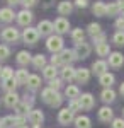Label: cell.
<instances>
[{
  "instance_id": "836d02e7",
  "label": "cell",
  "mask_w": 124,
  "mask_h": 128,
  "mask_svg": "<svg viewBox=\"0 0 124 128\" xmlns=\"http://www.w3.org/2000/svg\"><path fill=\"white\" fill-rule=\"evenodd\" d=\"M83 38H85V31H83V29H80V28H78V29L71 31V40L75 41V44H76V43H82Z\"/></svg>"
},
{
  "instance_id": "5b68a950",
  "label": "cell",
  "mask_w": 124,
  "mask_h": 128,
  "mask_svg": "<svg viewBox=\"0 0 124 128\" xmlns=\"http://www.w3.org/2000/svg\"><path fill=\"white\" fill-rule=\"evenodd\" d=\"M38 32H39V36H51V32L55 31V26H53V22H49V20H41L38 24Z\"/></svg>"
},
{
  "instance_id": "b9f144b4",
  "label": "cell",
  "mask_w": 124,
  "mask_h": 128,
  "mask_svg": "<svg viewBox=\"0 0 124 128\" xmlns=\"http://www.w3.org/2000/svg\"><path fill=\"white\" fill-rule=\"evenodd\" d=\"M61 101H63V96H61L60 92H56V96H55V99L49 102V106H53V108H58V106L61 104Z\"/></svg>"
},
{
  "instance_id": "7a4b0ae2",
  "label": "cell",
  "mask_w": 124,
  "mask_h": 128,
  "mask_svg": "<svg viewBox=\"0 0 124 128\" xmlns=\"http://www.w3.org/2000/svg\"><path fill=\"white\" fill-rule=\"evenodd\" d=\"M22 40H24V43H27V44H36L38 40H39L38 29H34V28L24 29V32H22Z\"/></svg>"
},
{
  "instance_id": "91938a15",
  "label": "cell",
  "mask_w": 124,
  "mask_h": 128,
  "mask_svg": "<svg viewBox=\"0 0 124 128\" xmlns=\"http://www.w3.org/2000/svg\"><path fill=\"white\" fill-rule=\"evenodd\" d=\"M0 128H3V126H0Z\"/></svg>"
},
{
  "instance_id": "ffe728a7",
  "label": "cell",
  "mask_w": 124,
  "mask_h": 128,
  "mask_svg": "<svg viewBox=\"0 0 124 128\" xmlns=\"http://www.w3.org/2000/svg\"><path fill=\"white\" fill-rule=\"evenodd\" d=\"M92 10H94V14L99 16V17L107 16V5H105L104 2H95V4H94V7H92Z\"/></svg>"
},
{
  "instance_id": "4fadbf2b",
  "label": "cell",
  "mask_w": 124,
  "mask_h": 128,
  "mask_svg": "<svg viewBox=\"0 0 124 128\" xmlns=\"http://www.w3.org/2000/svg\"><path fill=\"white\" fill-rule=\"evenodd\" d=\"M27 120L32 123V125H41V123H43V120H44V114H43L39 109H32V111L29 113Z\"/></svg>"
},
{
  "instance_id": "681fc988",
  "label": "cell",
  "mask_w": 124,
  "mask_h": 128,
  "mask_svg": "<svg viewBox=\"0 0 124 128\" xmlns=\"http://www.w3.org/2000/svg\"><path fill=\"white\" fill-rule=\"evenodd\" d=\"M75 5L76 7H80V9H83L88 5V0H75Z\"/></svg>"
},
{
  "instance_id": "f907efd6",
  "label": "cell",
  "mask_w": 124,
  "mask_h": 128,
  "mask_svg": "<svg viewBox=\"0 0 124 128\" xmlns=\"http://www.w3.org/2000/svg\"><path fill=\"white\" fill-rule=\"evenodd\" d=\"M94 40V43H97V44H100V43H104L105 41V34H99V36H95V38H92Z\"/></svg>"
},
{
  "instance_id": "816d5d0a",
  "label": "cell",
  "mask_w": 124,
  "mask_h": 128,
  "mask_svg": "<svg viewBox=\"0 0 124 128\" xmlns=\"http://www.w3.org/2000/svg\"><path fill=\"white\" fill-rule=\"evenodd\" d=\"M9 2V5H15V4H19L20 0H7Z\"/></svg>"
},
{
  "instance_id": "7dc6e473",
  "label": "cell",
  "mask_w": 124,
  "mask_h": 128,
  "mask_svg": "<svg viewBox=\"0 0 124 128\" xmlns=\"http://www.w3.org/2000/svg\"><path fill=\"white\" fill-rule=\"evenodd\" d=\"M20 4H22V5H24V9L27 10L29 7H32V5H34V4H36V0H20Z\"/></svg>"
},
{
  "instance_id": "1f68e13d",
  "label": "cell",
  "mask_w": 124,
  "mask_h": 128,
  "mask_svg": "<svg viewBox=\"0 0 124 128\" xmlns=\"http://www.w3.org/2000/svg\"><path fill=\"white\" fill-rule=\"evenodd\" d=\"M88 34L92 36V38H95L99 34H102V28H100V24H97V22H92V24H88Z\"/></svg>"
},
{
  "instance_id": "d4e9b609",
  "label": "cell",
  "mask_w": 124,
  "mask_h": 128,
  "mask_svg": "<svg viewBox=\"0 0 124 128\" xmlns=\"http://www.w3.org/2000/svg\"><path fill=\"white\" fill-rule=\"evenodd\" d=\"M43 74H44V77L48 80H53V79H56V74H58V70L55 65H46L44 68H43Z\"/></svg>"
},
{
  "instance_id": "5bb4252c",
  "label": "cell",
  "mask_w": 124,
  "mask_h": 128,
  "mask_svg": "<svg viewBox=\"0 0 124 128\" xmlns=\"http://www.w3.org/2000/svg\"><path fill=\"white\" fill-rule=\"evenodd\" d=\"M76 77V70L75 68H71L70 65H65L63 67V70H61V80H73Z\"/></svg>"
},
{
  "instance_id": "f6af8a7d",
  "label": "cell",
  "mask_w": 124,
  "mask_h": 128,
  "mask_svg": "<svg viewBox=\"0 0 124 128\" xmlns=\"http://www.w3.org/2000/svg\"><path fill=\"white\" fill-rule=\"evenodd\" d=\"M112 128H124V120L123 118L112 120Z\"/></svg>"
},
{
  "instance_id": "f5cc1de1",
  "label": "cell",
  "mask_w": 124,
  "mask_h": 128,
  "mask_svg": "<svg viewBox=\"0 0 124 128\" xmlns=\"http://www.w3.org/2000/svg\"><path fill=\"white\" fill-rule=\"evenodd\" d=\"M119 92H121V94H123V96H124V82H123V84H121V89H119Z\"/></svg>"
},
{
  "instance_id": "74e56055",
  "label": "cell",
  "mask_w": 124,
  "mask_h": 128,
  "mask_svg": "<svg viewBox=\"0 0 124 128\" xmlns=\"http://www.w3.org/2000/svg\"><path fill=\"white\" fill-rule=\"evenodd\" d=\"M0 77H2V80H7V79H12V77H15V75H14V70L10 68V67H5V68H2V74H0Z\"/></svg>"
},
{
  "instance_id": "e0dca14e",
  "label": "cell",
  "mask_w": 124,
  "mask_h": 128,
  "mask_svg": "<svg viewBox=\"0 0 124 128\" xmlns=\"http://www.w3.org/2000/svg\"><path fill=\"white\" fill-rule=\"evenodd\" d=\"M92 70L95 72L97 75H104L105 70H107V63H105L104 60H97V62L92 63Z\"/></svg>"
},
{
  "instance_id": "d6a6232c",
  "label": "cell",
  "mask_w": 124,
  "mask_h": 128,
  "mask_svg": "<svg viewBox=\"0 0 124 128\" xmlns=\"http://www.w3.org/2000/svg\"><path fill=\"white\" fill-rule=\"evenodd\" d=\"M32 65H34L36 68H44V67H46V56H44V55H36V56H32Z\"/></svg>"
},
{
  "instance_id": "9c48e42d",
  "label": "cell",
  "mask_w": 124,
  "mask_h": 128,
  "mask_svg": "<svg viewBox=\"0 0 124 128\" xmlns=\"http://www.w3.org/2000/svg\"><path fill=\"white\" fill-rule=\"evenodd\" d=\"M14 109H15V116H29V113L32 111L31 104H29L27 101H20Z\"/></svg>"
},
{
  "instance_id": "f35d334b",
  "label": "cell",
  "mask_w": 124,
  "mask_h": 128,
  "mask_svg": "<svg viewBox=\"0 0 124 128\" xmlns=\"http://www.w3.org/2000/svg\"><path fill=\"white\" fill-rule=\"evenodd\" d=\"M114 43L116 44H119V46H124V31H117L114 34Z\"/></svg>"
},
{
  "instance_id": "ac0fdd59",
  "label": "cell",
  "mask_w": 124,
  "mask_h": 128,
  "mask_svg": "<svg viewBox=\"0 0 124 128\" xmlns=\"http://www.w3.org/2000/svg\"><path fill=\"white\" fill-rule=\"evenodd\" d=\"M80 84H87L90 79V70L88 68H78L76 70V77H75Z\"/></svg>"
},
{
  "instance_id": "ee69618b",
  "label": "cell",
  "mask_w": 124,
  "mask_h": 128,
  "mask_svg": "<svg viewBox=\"0 0 124 128\" xmlns=\"http://www.w3.org/2000/svg\"><path fill=\"white\" fill-rule=\"evenodd\" d=\"M51 65H55V67H60V65H63L60 53H56V55H53V56H51Z\"/></svg>"
},
{
  "instance_id": "9a60e30c",
  "label": "cell",
  "mask_w": 124,
  "mask_h": 128,
  "mask_svg": "<svg viewBox=\"0 0 124 128\" xmlns=\"http://www.w3.org/2000/svg\"><path fill=\"white\" fill-rule=\"evenodd\" d=\"M112 116H114V113H112V109L109 106H104V108L99 109V120L100 121H111Z\"/></svg>"
},
{
  "instance_id": "60d3db41",
  "label": "cell",
  "mask_w": 124,
  "mask_h": 128,
  "mask_svg": "<svg viewBox=\"0 0 124 128\" xmlns=\"http://www.w3.org/2000/svg\"><path fill=\"white\" fill-rule=\"evenodd\" d=\"M61 82H63V80H61V79H58V77H56V79L49 80V87L53 89V90H56V92H58V89L61 87Z\"/></svg>"
},
{
  "instance_id": "f546056e",
  "label": "cell",
  "mask_w": 124,
  "mask_h": 128,
  "mask_svg": "<svg viewBox=\"0 0 124 128\" xmlns=\"http://www.w3.org/2000/svg\"><path fill=\"white\" fill-rule=\"evenodd\" d=\"M99 82H100L102 86H105V87L109 89L111 86H112V84H114V75H112V74H109V72H105L104 75H100Z\"/></svg>"
},
{
  "instance_id": "83f0119b",
  "label": "cell",
  "mask_w": 124,
  "mask_h": 128,
  "mask_svg": "<svg viewBox=\"0 0 124 128\" xmlns=\"http://www.w3.org/2000/svg\"><path fill=\"white\" fill-rule=\"evenodd\" d=\"M95 51L99 56H107L111 55V48H109V43H100V44H95Z\"/></svg>"
},
{
  "instance_id": "e575fe53",
  "label": "cell",
  "mask_w": 124,
  "mask_h": 128,
  "mask_svg": "<svg viewBox=\"0 0 124 128\" xmlns=\"http://www.w3.org/2000/svg\"><path fill=\"white\" fill-rule=\"evenodd\" d=\"M121 5H119V2H114V4H109L107 5V14L109 16H116V14H119L121 12Z\"/></svg>"
},
{
  "instance_id": "c3c4849f",
  "label": "cell",
  "mask_w": 124,
  "mask_h": 128,
  "mask_svg": "<svg viewBox=\"0 0 124 128\" xmlns=\"http://www.w3.org/2000/svg\"><path fill=\"white\" fill-rule=\"evenodd\" d=\"M116 28L119 31H124V17H119V19L116 20Z\"/></svg>"
},
{
  "instance_id": "11a10c76",
  "label": "cell",
  "mask_w": 124,
  "mask_h": 128,
  "mask_svg": "<svg viewBox=\"0 0 124 128\" xmlns=\"http://www.w3.org/2000/svg\"><path fill=\"white\" fill-rule=\"evenodd\" d=\"M0 126H2V120H0Z\"/></svg>"
},
{
  "instance_id": "7bdbcfd3",
  "label": "cell",
  "mask_w": 124,
  "mask_h": 128,
  "mask_svg": "<svg viewBox=\"0 0 124 128\" xmlns=\"http://www.w3.org/2000/svg\"><path fill=\"white\" fill-rule=\"evenodd\" d=\"M10 55V51H9V48L5 46V44H0V60H5L7 56Z\"/></svg>"
},
{
  "instance_id": "7c38bea8",
  "label": "cell",
  "mask_w": 124,
  "mask_h": 128,
  "mask_svg": "<svg viewBox=\"0 0 124 128\" xmlns=\"http://www.w3.org/2000/svg\"><path fill=\"white\" fill-rule=\"evenodd\" d=\"M3 102H5V106H7V108H15V106L20 102L17 92H7V94H5V98H3Z\"/></svg>"
},
{
  "instance_id": "ba28073f",
  "label": "cell",
  "mask_w": 124,
  "mask_h": 128,
  "mask_svg": "<svg viewBox=\"0 0 124 128\" xmlns=\"http://www.w3.org/2000/svg\"><path fill=\"white\" fill-rule=\"evenodd\" d=\"M53 26H55V31H56V32H60V34L68 32V29H70V22H68L65 17H58V19L53 22Z\"/></svg>"
},
{
  "instance_id": "3957f363",
  "label": "cell",
  "mask_w": 124,
  "mask_h": 128,
  "mask_svg": "<svg viewBox=\"0 0 124 128\" xmlns=\"http://www.w3.org/2000/svg\"><path fill=\"white\" fill-rule=\"evenodd\" d=\"M58 121H60L61 125H70L71 121H75V113L70 111L68 108H63L58 113Z\"/></svg>"
},
{
  "instance_id": "8d00e7d4",
  "label": "cell",
  "mask_w": 124,
  "mask_h": 128,
  "mask_svg": "<svg viewBox=\"0 0 124 128\" xmlns=\"http://www.w3.org/2000/svg\"><path fill=\"white\" fill-rule=\"evenodd\" d=\"M15 125V116H5L2 118V126L3 128H12Z\"/></svg>"
},
{
  "instance_id": "db71d44e",
  "label": "cell",
  "mask_w": 124,
  "mask_h": 128,
  "mask_svg": "<svg viewBox=\"0 0 124 128\" xmlns=\"http://www.w3.org/2000/svg\"><path fill=\"white\" fill-rule=\"evenodd\" d=\"M19 128H27V126H19Z\"/></svg>"
},
{
  "instance_id": "cb8c5ba5",
  "label": "cell",
  "mask_w": 124,
  "mask_h": 128,
  "mask_svg": "<svg viewBox=\"0 0 124 128\" xmlns=\"http://www.w3.org/2000/svg\"><path fill=\"white\" fill-rule=\"evenodd\" d=\"M29 62H32V56H31V53L29 51H19L17 53V63L19 65H27Z\"/></svg>"
},
{
  "instance_id": "4dcf8cb0",
  "label": "cell",
  "mask_w": 124,
  "mask_h": 128,
  "mask_svg": "<svg viewBox=\"0 0 124 128\" xmlns=\"http://www.w3.org/2000/svg\"><path fill=\"white\" fill-rule=\"evenodd\" d=\"M100 96H102V101H104V102H112V101L116 99V92L109 87V89H104Z\"/></svg>"
},
{
  "instance_id": "277c9868",
  "label": "cell",
  "mask_w": 124,
  "mask_h": 128,
  "mask_svg": "<svg viewBox=\"0 0 124 128\" xmlns=\"http://www.w3.org/2000/svg\"><path fill=\"white\" fill-rule=\"evenodd\" d=\"M73 51H75L76 58H87L88 55H90V46H88V43H85V41H82V43H76L75 48H73Z\"/></svg>"
},
{
  "instance_id": "6f0895ef",
  "label": "cell",
  "mask_w": 124,
  "mask_h": 128,
  "mask_svg": "<svg viewBox=\"0 0 124 128\" xmlns=\"http://www.w3.org/2000/svg\"><path fill=\"white\" fill-rule=\"evenodd\" d=\"M119 2H124V0H119Z\"/></svg>"
},
{
  "instance_id": "4316f807",
  "label": "cell",
  "mask_w": 124,
  "mask_h": 128,
  "mask_svg": "<svg viewBox=\"0 0 124 128\" xmlns=\"http://www.w3.org/2000/svg\"><path fill=\"white\" fill-rule=\"evenodd\" d=\"M55 96H56V90H53L51 87H46L43 92H41V98H43V101H44V102H48V104L53 101V99H55Z\"/></svg>"
},
{
  "instance_id": "30bf717a",
  "label": "cell",
  "mask_w": 124,
  "mask_h": 128,
  "mask_svg": "<svg viewBox=\"0 0 124 128\" xmlns=\"http://www.w3.org/2000/svg\"><path fill=\"white\" fill-rule=\"evenodd\" d=\"M17 22H19L20 26H26V28H29V24L32 22V14L29 12V10H20L19 14H17Z\"/></svg>"
},
{
  "instance_id": "bcb514c9",
  "label": "cell",
  "mask_w": 124,
  "mask_h": 128,
  "mask_svg": "<svg viewBox=\"0 0 124 128\" xmlns=\"http://www.w3.org/2000/svg\"><path fill=\"white\" fill-rule=\"evenodd\" d=\"M24 123H26V116H15V128H19V126H26Z\"/></svg>"
},
{
  "instance_id": "d590c367",
  "label": "cell",
  "mask_w": 124,
  "mask_h": 128,
  "mask_svg": "<svg viewBox=\"0 0 124 128\" xmlns=\"http://www.w3.org/2000/svg\"><path fill=\"white\" fill-rule=\"evenodd\" d=\"M39 84H41V79H39L38 75H31L26 86H27L29 89H38V87H39Z\"/></svg>"
},
{
  "instance_id": "7402d4cb",
  "label": "cell",
  "mask_w": 124,
  "mask_h": 128,
  "mask_svg": "<svg viewBox=\"0 0 124 128\" xmlns=\"http://www.w3.org/2000/svg\"><path fill=\"white\" fill-rule=\"evenodd\" d=\"M65 96H66L70 101H71V99H80V90H78L76 86H68V87L65 89Z\"/></svg>"
},
{
  "instance_id": "8fae6325",
  "label": "cell",
  "mask_w": 124,
  "mask_h": 128,
  "mask_svg": "<svg viewBox=\"0 0 124 128\" xmlns=\"http://www.w3.org/2000/svg\"><path fill=\"white\" fill-rule=\"evenodd\" d=\"M123 63H124V56L119 51H114V53L109 55V65H111V67L119 68V67H123Z\"/></svg>"
},
{
  "instance_id": "2e32d148",
  "label": "cell",
  "mask_w": 124,
  "mask_h": 128,
  "mask_svg": "<svg viewBox=\"0 0 124 128\" xmlns=\"http://www.w3.org/2000/svg\"><path fill=\"white\" fill-rule=\"evenodd\" d=\"M60 56H61L63 65H66V63H70V62L76 60V55H75V51H73V50H63V51L60 53Z\"/></svg>"
},
{
  "instance_id": "9f6ffc18",
  "label": "cell",
  "mask_w": 124,
  "mask_h": 128,
  "mask_svg": "<svg viewBox=\"0 0 124 128\" xmlns=\"http://www.w3.org/2000/svg\"><path fill=\"white\" fill-rule=\"evenodd\" d=\"M123 17H124V10H123Z\"/></svg>"
},
{
  "instance_id": "ab89813d",
  "label": "cell",
  "mask_w": 124,
  "mask_h": 128,
  "mask_svg": "<svg viewBox=\"0 0 124 128\" xmlns=\"http://www.w3.org/2000/svg\"><path fill=\"white\" fill-rule=\"evenodd\" d=\"M80 108H82V106H80V101H78V99H71V101H70V104H68V109H70V111H73V113L78 111Z\"/></svg>"
},
{
  "instance_id": "484cf974",
  "label": "cell",
  "mask_w": 124,
  "mask_h": 128,
  "mask_svg": "<svg viewBox=\"0 0 124 128\" xmlns=\"http://www.w3.org/2000/svg\"><path fill=\"white\" fill-rule=\"evenodd\" d=\"M17 86H19V84H17L15 77H12V79L3 80V84H2V87L5 89L7 92H15V87H17Z\"/></svg>"
},
{
  "instance_id": "f1b7e54d",
  "label": "cell",
  "mask_w": 124,
  "mask_h": 128,
  "mask_svg": "<svg viewBox=\"0 0 124 128\" xmlns=\"http://www.w3.org/2000/svg\"><path fill=\"white\" fill-rule=\"evenodd\" d=\"M29 75L27 74V70H24V68H20L15 72V80H17V84H27V80H29Z\"/></svg>"
},
{
  "instance_id": "6da1fadb",
  "label": "cell",
  "mask_w": 124,
  "mask_h": 128,
  "mask_svg": "<svg viewBox=\"0 0 124 128\" xmlns=\"http://www.w3.org/2000/svg\"><path fill=\"white\" fill-rule=\"evenodd\" d=\"M46 48L53 53V55H56V53H61L63 51V38L61 36H58V34H51L48 40H46Z\"/></svg>"
},
{
  "instance_id": "680465c9",
  "label": "cell",
  "mask_w": 124,
  "mask_h": 128,
  "mask_svg": "<svg viewBox=\"0 0 124 128\" xmlns=\"http://www.w3.org/2000/svg\"><path fill=\"white\" fill-rule=\"evenodd\" d=\"M0 74H2V68H0Z\"/></svg>"
},
{
  "instance_id": "52a82bcc",
  "label": "cell",
  "mask_w": 124,
  "mask_h": 128,
  "mask_svg": "<svg viewBox=\"0 0 124 128\" xmlns=\"http://www.w3.org/2000/svg\"><path fill=\"white\" fill-rule=\"evenodd\" d=\"M78 101H80V106H82V109H85V111L92 109V108H94V104H95V99H94V96H92V94H88V92L82 94Z\"/></svg>"
},
{
  "instance_id": "d6986e66",
  "label": "cell",
  "mask_w": 124,
  "mask_h": 128,
  "mask_svg": "<svg viewBox=\"0 0 124 128\" xmlns=\"http://www.w3.org/2000/svg\"><path fill=\"white\" fill-rule=\"evenodd\" d=\"M14 17H17V16L14 14V10H12V9H9V7L0 9V20H3V22H10V20H14Z\"/></svg>"
},
{
  "instance_id": "8992f818",
  "label": "cell",
  "mask_w": 124,
  "mask_h": 128,
  "mask_svg": "<svg viewBox=\"0 0 124 128\" xmlns=\"http://www.w3.org/2000/svg\"><path fill=\"white\" fill-rule=\"evenodd\" d=\"M2 40L7 41V43H15L19 40V31L15 28H5L2 31Z\"/></svg>"
},
{
  "instance_id": "44dd1931",
  "label": "cell",
  "mask_w": 124,
  "mask_h": 128,
  "mask_svg": "<svg viewBox=\"0 0 124 128\" xmlns=\"http://www.w3.org/2000/svg\"><path fill=\"white\" fill-rule=\"evenodd\" d=\"M71 10H73V4H71V2H60V4H58V12H60V16H68Z\"/></svg>"
},
{
  "instance_id": "603a6c76",
  "label": "cell",
  "mask_w": 124,
  "mask_h": 128,
  "mask_svg": "<svg viewBox=\"0 0 124 128\" xmlns=\"http://www.w3.org/2000/svg\"><path fill=\"white\" fill-rule=\"evenodd\" d=\"M92 126V121L88 116H78L75 118V128H90Z\"/></svg>"
}]
</instances>
